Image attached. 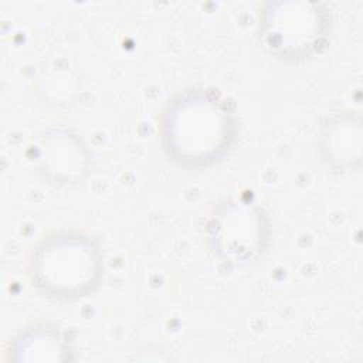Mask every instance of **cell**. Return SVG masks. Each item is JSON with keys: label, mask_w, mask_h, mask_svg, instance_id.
<instances>
[{"label": "cell", "mask_w": 363, "mask_h": 363, "mask_svg": "<svg viewBox=\"0 0 363 363\" xmlns=\"http://www.w3.org/2000/svg\"><path fill=\"white\" fill-rule=\"evenodd\" d=\"M362 147V119L356 112H336L328 116L318 130V155L332 172L349 173L359 169Z\"/></svg>", "instance_id": "6"}, {"label": "cell", "mask_w": 363, "mask_h": 363, "mask_svg": "<svg viewBox=\"0 0 363 363\" xmlns=\"http://www.w3.org/2000/svg\"><path fill=\"white\" fill-rule=\"evenodd\" d=\"M271 227L268 213L255 201L242 197L224 199L213 207L207 218V244L221 262L245 267L267 252Z\"/></svg>", "instance_id": "4"}, {"label": "cell", "mask_w": 363, "mask_h": 363, "mask_svg": "<svg viewBox=\"0 0 363 363\" xmlns=\"http://www.w3.org/2000/svg\"><path fill=\"white\" fill-rule=\"evenodd\" d=\"M237 118L217 94L191 86L176 92L159 119L163 153L176 166L201 170L220 163L237 140Z\"/></svg>", "instance_id": "1"}, {"label": "cell", "mask_w": 363, "mask_h": 363, "mask_svg": "<svg viewBox=\"0 0 363 363\" xmlns=\"http://www.w3.org/2000/svg\"><path fill=\"white\" fill-rule=\"evenodd\" d=\"M333 28V10L326 1L271 0L259 7L257 40L269 57L301 64L328 48Z\"/></svg>", "instance_id": "3"}, {"label": "cell", "mask_w": 363, "mask_h": 363, "mask_svg": "<svg viewBox=\"0 0 363 363\" xmlns=\"http://www.w3.org/2000/svg\"><path fill=\"white\" fill-rule=\"evenodd\" d=\"M26 274L33 289L50 301H81L96 292L102 284L104 248L84 231H51L31 247Z\"/></svg>", "instance_id": "2"}, {"label": "cell", "mask_w": 363, "mask_h": 363, "mask_svg": "<svg viewBox=\"0 0 363 363\" xmlns=\"http://www.w3.org/2000/svg\"><path fill=\"white\" fill-rule=\"evenodd\" d=\"M37 173L55 187H75L91 173L92 153L85 139L67 126L40 130L30 147Z\"/></svg>", "instance_id": "5"}, {"label": "cell", "mask_w": 363, "mask_h": 363, "mask_svg": "<svg viewBox=\"0 0 363 363\" xmlns=\"http://www.w3.org/2000/svg\"><path fill=\"white\" fill-rule=\"evenodd\" d=\"M13 362H67L74 359L72 340L50 322H33L16 332L7 346Z\"/></svg>", "instance_id": "7"}]
</instances>
